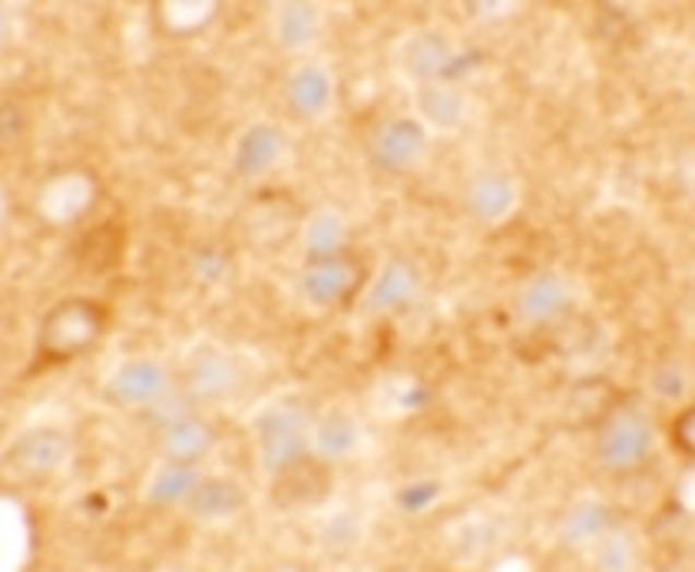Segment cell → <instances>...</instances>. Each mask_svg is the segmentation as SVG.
Masks as SVG:
<instances>
[{"label": "cell", "instance_id": "cell-1", "mask_svg": "<svg viewBox=\"0 0 695 572\" xmlns=\"http://www.w3.org/2000/svg\"><path fill=\"white\" fill-rule=\"evenodd\" d=\"M103 324H106V311L96 301H86V298L60 301L40 324V361L63 365L76 358L99 337Z\"/></svg>", "mask_w": 695, "mask_h": 572}, {"label": "cell", "instance_id": "cell-2", "mask_svg": "<svg viewBox=\"0 0 695 572\" xmlns=\"http://www.w3.org/2000/svg\"><path fill=\"white\" fill-rule=\"evenodd\" d=\"M362 282H365V269L355 259L338 252V255H325L311 262V269L305 272V295L315 305H331L348 298Z\"/></svg>", "mask_w": 695, "mask_h": 572}, {"label": "cell", "instance_id": "cell-3", "mask_svg": "<svg viewBox=\"0 0 695 572\" xmlns=\"http://www.w3.org/2000/svg\"><path fill=\"white\" fill-rule=\"evenodd\" d=\"M331 474L315 456H295L288 467L279 470V480L272 487V497L279 507H295V503H315L328 493Z\"/></svg>", "mask_w": 695, "mask_h": 572}, {"label": "cell", "instance_id": "cell-4", "mask_svg": "<svg viewBox=\"0 0 695 572\" xmlns=\"http://www.w3.org/2000/svg\"><path fill=\"white\" fill-rule=\"evenodd\" d=\"M67 456V440L57 430H31L24 433L11 453H8V467L17 470L21 477H37V474H50L60 461Z\"/></svg>", "mask_w": 695, "mask_h": 572}, {"label": "cell", "instance_id": "cell-5", "mask_svg": "<svg viewBox=\"0 0 695 572\" xmlns=\"http://www.w3.org/2000/svg\"><path fill=\"white\" fill-rule=\"evenodd\" d=\"M649 443H652V433H649L646 420L626 414V417H616L610 424V430L603 433V446L600 450H603V461L610 467L629 470L649 453Z\"/></svg>", "mask_w": 695, "mask_h": 572}, {"label": "cell", "instance_id": "cell-6", "mask_svg": "<svg viewBox=\"0 0 695 572\" xmlns=\"http://www.w3.org/2000/svg\"><path fill=\"white\" fill-rule=\"evenodd\" d=\"M424 143H427V136L414 120H394L381 130L378 146H375V159H378V166L398 172V169H408L421 156Z\"/></svg>", "mask_w": 695, "mask_h": 572}, {"label": "cell", "instance_id": "cell-7", "mask_svg": "<svg viewBox=\"0 0 695 572\" xmlns=\"http://www.w3.org/2000/svg\"><path fill=\"white\" fill-rule=\"evenodd\" d=\"M262 446H266V467L269 470H282L288 467L295 456H302V433H298V420L292 414H269L262 420Z\"/></svg>", "mask_w": 695, "mask_h": 572}, {"label": "cell", "instance_id": "cell-8", "mask_svg": "<svg viewBox=\"0 0 695 572\" xmlns=\"http://www.w3.org/2000/svg\"><path fill=\"white\" fill-rule=\"evenodd\" d=\"M282 150V133L275 127H252L243 143H239V159H236V169L243 176H259L272 166V159L279 156Z\"/></svg>", "mask_w": 695, "mask_h": 572}, {"label": "cell", "instance_id": "cell-9", "mask_svg": "<svg viewBox=\"0 0 695 572\" xmlns=\"http://www.w3.org/2000/svg\"><path fill=\"white\" fill-rule=\"evenodd\" d=\"M166 388V374L156 365H127L120 374L109 381V394L116 401H150Z\"/></svg>", "mask_w": 695, "mask_h": 572}, {"label": "cell", "instance_id": "cell-10", "mask_svg": "<svg viewBox=\"0 0 695 572\" xmlns=\"http://www.w3.org/2000/svg\"><path fill=\"white\" fill-rule=\"evenodd\" d=\"M209 443H212V430L202 420H189L186 417V420L169 427V433L163 440V450H166V456L173 464H192L209 450Z\"/></svg>", "mask_w": 695, "mask_h": 572}, {"label": "cell", "instance_id": "cell-11", "mask_svg": "<svg viewBox=\"0 0 695 572\" xmlns=\"http://www.w3.org/2000/svg\"><path fill=\"white\" fill-rule=\"evenodd\" d=\"M246 503V490L228 480H209L189 497V510L199 516H228Z\"/></svg>", "mask_w": 695, "mask_h": 572}, {"label": "cell", "instance_id": "cell-12", "mask_svg": "<svg viewBox=\"0 0 695 572\" xmlns=\"http://www.w3.org/2000/svg\"><path fill=\"white\" fill-rule=\"evenodd\" d=\"M417 288V269L411 262H391L372 291V308H401Z\"/></svg>", "mask_w": 695, "mask_h": 572}, {"label": "cell", "instance_id": "cell-13", "mask_svg": "<svg viewBox=\"0 0 695 572\" xmlns=\"http://www.w3.org/2000/svg\"><path fill=\"white\" fill-rule=\"evenodd\" d=\"M450 50H447V44L440 40V37H421L417 44H411L408 47V57H404V63H408V70L414 73V76H444V70H447V63H450Z\"/></svg>", "mask_w": 695, "mask_h": 572}, {"label": "cell", "instance_id": "cell-14", "mask_svg": "<svg viewBox=\"0 0 695 572\" xmlns=\"http://www.w3.org/2000/svg\"><path fill=\"white\" fill-rule=\"evenodd\" d=\"M510 202H514V186H510V179H504V176L481 179V182L474 186V192H471V205H474V212L484 215V218H500V215L510 208Z\"/></svg>", "mask_w": 695, "mask_h": 572}, {"label": "cell", "instance_id": "cell-15", "mask_svg": "<svg viewBox=\"0 0 695 572\" xmlns=\"http://www.w3.org/2000/svg\"><path fill=\"white\" fill-rule=\"evenodd\" d=\"M331 96V86H328V76L321 70H302L295 80H292V106L298 112H321L325 103Z\"/></svg>", "mask_w": 695, "mask_h": 572}, {"label": "cell", "instance_id": "cell-16", "mask_svg": "<svg viewBox=\"0 0 695 572\" xmlns=\"http://www.w3.org/2000/svg\"><path fill=\"white\" fill-rule=\"evenodd\" d=\"M563 301H566L563 282L546 275V278L533 282V288L523 295V314L527 318H550L563 308Z\"/></svg>", "mask_w": 695, "mask_h": 572}, {"label": "cell", "instance_id": "cell-17", "mask_svg": "<svg viewBox=\"0 0 695 572\" xmlns=\"http://www.w3.org/2000/svg\"><path fill=\"white\" fill-rule=\"evenodd\" d=\"M341 242H344V225L334 212H321L315 222H311V233H308V246H311V255L315 259H325V255H338L341 252Z\"/></svg>", "mask_w": 695, "mask_h": 572}, {"label": "cell", "instance_id": "cell-18", "mask_svg": "<svg viewBox=\"0 0 695 572\" xmlns=\"http://www.w3.org/2000/svg\"><path fill=\"white\" fill-rule=\"evenodd\" d=\"M421 109H424V117L427 123L447 130L460 120V99L447 90H424L421 93Z\"/></svg>", "mask_w": 695, "mask_h": 572}, {"label": "cell", "instance_id": "cell-19", "mask_svg": "<svg viewBox=\"0 0 695 572\" xmlns=\"http://www.w3.org/2000/svg\"><path fill=\"white\" fill-rule=\"evenodd\" d=\"M279 34H282V44H288V47L305 44L315 34V11L308 4H288L282 11Z\"/></svg>", "mask_w": 695, "mask_h": 572}, {"label": "cell", "instance_id": "cell-20", "mask_svg": "<svg viewBox=\"0 0 695 572\" xmlns=\"http://www.w3.org/2000/svg\"><path fill=\"white\" fill-rule=\"evenodd\" d=\"M192 484H196V477H192L189 464H182V467H176V470H166V474L153 484L150 497H153V503H176V500H186V497L192 493Z\"/></svg>", "mask_w": 695, "mask_h": 572}, {"label": "cell", "instance_id": "cell-21", "mask_svg": "<svg viewBox=\"0 0 695 572\" xmlns=\"http://www.w3.org/2000/svg\"><path fill=\"white\" fill-rule=\"evenodd\" d=\"M352 443H355V430H352V424H348L344 417H331V420L321 424V430H318V446H321L325 453H344Z\"/></svg>", "mask_w": 695, "mask_h": 572}, {"label": "cell", "instance_id": "cell-22", "mask_svg": "<svg viewBox=\"0 0 695 572\" xmlns=\"http://www.w3.org/2000/svg\"><path fill=\"white\" fill-rule=\"evenodd\" d=\"M610 523V513L600 507V503H587V507H579V513L573 516V523H569V536L573 539H590V536H597L603 526Z\"/></svg>", "mask_w": 695, "mask_h": 572}, {"label": "cell", "instance_id": "cell-23", "mask_svg": "<svg viewBox=\"0 0 695 572\" xmlns=\"http://www.w3.org/2000/svg\"><path fill=\"white\" fill-rule=\"evenodd\" d=\"M434 497H437V484H417V487H408V490L398 497V503H401L404 510H424Z\"/></svg>", "mask_w": 695, "mask_h": 572}, {"label": "cell", "instance_id": "cell-24", "mask_svg": "<svg viewBox=\"0 0 695 572\" xmlns=\"http://www.w3.org/2000/svg\"><path fill=\"white\" fill-rule=\"evenodd\" d=\"M692 433H695V410H682L679 420H675V446L682 453H692Z\"/></svg>", "mask_w": 695, "mask_h": 572}, {"label": "cell", "instance_id": "cell-25", "mask_svg": "<svg viewBox=\"0 0 695 572\" xmlns=\"http://www.w3.org/2000/svg\"><path fill=\"white\" fill-rule=\"evenodd\" d=\"M656 391H659V394H669V397H679V394L685 391V381H682V374H679L675 368H662V371L656 374Z\"/></svg>", "mask_w": 695, "mask_h": 572}]
</instances>
